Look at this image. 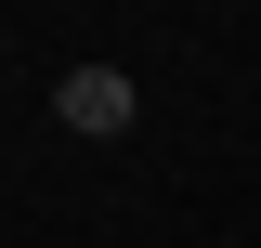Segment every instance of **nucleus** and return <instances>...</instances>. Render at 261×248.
Instances as JSON below:
<instances>
[{
    "label": "nucleus",
    "instance_id": "nucleus-1",
    "mask_svg": "<svg viewBox=\"0 0 261 248\" xmlns=\"http://www.w3.org/2000/svg\"><path fill=\"white\" fill-rule=\"evenodd\" d=\"M130 105H144L130 65H65V79H53V118L65 131H130Z\"/></svg>",
    "mask_w": 261,
    "mask_h": 248
}]
</instances>
